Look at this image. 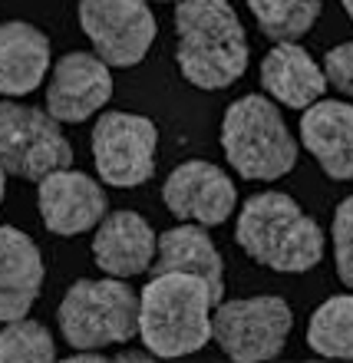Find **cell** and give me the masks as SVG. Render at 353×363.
Masks as SVG:
<instances>
[{
    "label": "cell",
    "instance_id": "1",
    "mask_svg": "<svg viewBox=\"0 0 353 363\" xmlns=\"http://www.w3.org/2000/svg\"><path fill=\"white\" fill-rule=\"evenodd\" d=\"M181 77L198 89H225L248 69V37L228 0H179L175 7Z\"/></svg>",
    "mask_w": 353,
    "mask_h": 363
},
{
    "label": "cell",
    "instance_id": "2",
    "mask_svg": "<svg viewBox=\"0 0 353 363\" xmlns=\"http://www.w3.org/2000/svg\"><path fill=\"white\" fill-rule=\"evenodd\" d=\"M235 238L251 261L281 274H304L324 261V231L291 195L258 191L245 201Z\"/></svg>",
    "mask_w": 353,
    "mask_h": 363
},
{
    "label": "cell",
    "instance_id": "3",
    "mask_svg": "<svg viewBox=\"0 0 353 363\" xmlns=\"http://www.w3.org/2000/svg\"><path fill=\"white\" fill-rule=\"evenodd\" d=\"M211 301L205 281L181 271H155L139 294L135 334L162 360L189 357L211 340Z\"/></svg>",
    "mask_w": 353,
    "mask_h": 363
},
{
    "label": "cell",
    "instance_id": "4",
    "mask_svg": "<svg viewBox=\"0 0 353 363\" xmlns=\"http://www.w3.org/2000/svg\"><path fill=\"white\" fill-rule=\"evenodd\" d=\"M221 149L241 179L274 182L294 172L297 139L267 96H241L221 119Z\"/></svg>",
    "mask_w": 353,
    "mask_h": 363
},
{
    "label": "cell",
    "instance_id": "5",
    "mask_svg": "<svg viewBox=\"0 0 353 363\" xmlns=\"http://www.w3.org/2000/svg\"><path fill=\"white\" fill-rule=\"evenodd\" d=\"M139 294L123 277L77 281L60 301L57 324L73 350H103L135 337Z\"/></svg>",
    "mask_w": 353,
    "mask_h": 363
},
{
    "label": "cell",
    "instance_id": "6",
    "mask_svg": "<svg viewBox=\"0 0 353 363\" xmlns=\"http://www.w3.org/2000/svg\"><path fill=\"white\" fill-rule=\"evenodd\" d=\"M294 327V311L284 297L261 294L218 301L211 307V340L235 363H264L281 357Z\"/></svg>",
    "mask_w": 353,
    "mask_h": 363
},
{
    "label": "cell",
    "instance_id": "7",
    "mask_svg": "<svg viewBox=\"0 0 353 363\" xmlns=\"http://www.w3.org/2000/svg\"><path fill=\"white\" fill-rule=\"evenodd\" d=\"M73 165V145L60 123L37 106L17 99L0 103V169L27 182H40L53 169Z\"/></svg>",
    "mask_w": 353,
    "mask_h": 363
},
{
    "label": "cell",
    "instance_id": "8",
    "mask_svg": "<svg viewBox=\"0 0 353 363\" xmlns=\"http://www.w3.org/2000/svg\"><path fill=\"white\" fill-rule=\"evenodd\" d=\"M96 172L113 189H135L152 179L159 129L149 116L103 113L93 129Z\"/></svg>",
    "mask_w": 353,
    "mask_h": 363
},
{
    "label": "cell",
    "instance_id": "9",
    "mask_svg": "<svg viewBox=\"0 0 353 363\" xmlns=\"http://www.w3.org/2000/svg\"><path fill=\"white\" fill-rule=\"evenodd\" d=\"M79 27L106 67H135L155 43L149 0H79Z\"/></svg>",
    "mask_w": 353,
    "mask_h": 363
},
{
    "label": "cell",
    "instance_id": "10",
    "mask_svg": "<svg viewBox=\"0 0 353 363\" xmlns=\"http://www.w3.org/2000/svg\"><path fill=\"white\" fill-rule=\"evenodd\" d=\"M162 201L181 221H195L201 228H215L231 218L238 205V189L228 172L215 162L189 159L172 169L162 185Z\"/></svg>",
    "mask_w": 353,
    "mask_h": 363
},
{
    "label": "cell",
    "instance_id": "11",
    "mask_svg": "<svg viewBox=\"0 0 353 363\" xmlns=\"http://www.w3.org/2000/svg\"><path fill=\"white\" fill-rule=\"evenodd\" d=\"M37 205L53 235H83V231L96 228L99 218L109 211V199H106L103 185L86 172L77 169H53L50 175L40 179Z\"/></svg>",
    "mask_w": 353,
    "mask_h": 363
},
{
    "label": "cell",
    "instance_id": "12",
    "mask_svg": "<svg viewBox=\"0 0 353 363\" xmlns=\"http://www.w3.org/2000/svg\"><path fill=\"white\" fill-rule=\"evenodd\" d=\"M113 99V73L96 53H67L57 60L47 86V113L57 123H86Z\"/></svg>",
    "mask_w": 353,
    "mask_h": 363
},
{
    "label": "cell",
    "instance_id": "13",
    "mask_svg": "<svg viewBox=\"0 0 353 363\" xmlns=\"http://www.w3.org/2000/svg\"><path fill=\"white\" fill-rule=\"evenodd\" d=\"M96 268L109 277H135L152 268L155 261V231L139 211L119 208L103 215L93 238Z\"/></svg>",
    "mask_w": 353,
    "mask_h": 363
},
{
    "label": "cell",
    "instance_id": "14",
    "mask_svg": "<svg viewBox=\"0 0 353 363\" xmlns=\"http://www.w3.org/2000/svg\"><path fill=\"white\" fill-rule=\"evenodd\" d=\"M301 143L334 182L353 175V106L317 99L301 116Z\"/></svg>",
    "mask_w": 353,
    "mask_h": 363
},
{
    "label": "cell",
    "instance_id": "15",
    "mask_svg": "<svg viewBox=\"0 0 353 363\" xmlns=\"http://www.w3.org/2000/svg\"><path fill=\"white\" fill-rule=\"evenodd\" d=\"M43 287V255L27 231L0 225V324L27 317Z\"/></svg>",
    "mask_w": 353,
    "mask_h": 363
},
{
    "label": "cell",
    "instance_id": "16",
    "mask_svg": "<svg viewBox=\"0 0 353 363\" xmlns=\"http://www.w3.org/2000/svg\"><path fill=\"white\" fill-rule=\"evenodd\" d=\"M261 86L287 109H307L327 89L324 69L297 40H281L261 60Z\"/></svg>",
    "mask_w": 353,
    "mask_h": 363
},
{
    "label": "cell",
    "instance_id": "17",
    "mask_svg": "<svg viewBox=\"0 0 353 363\" xmlns=\"http://www.w3.org/2000/svg\"><path fill=\"white\" fill-rule=\"evenodd\" d=\"M155 271H181V274H195L205 281L211 301L218 304L225 297V264L215 248V241L208 238V231L185 221L175 228L155 235Z\"/></svg>",
    "mask_w": 353,
    "mask_h": 363
},
{
    "label": "cell",
    "instance_id": "18",
    "mask_svg": "<svg viewBox=\"0 0 353 363\" xmlns=\"http://www.w3.org/2000/svg\"><path fill=\"white\" fill-rule=\"evenodd\" d=\"M50 69V40L27 20L0 23V96L20 99L43 83Z\"/></svg>",
    "mask_w": 353,
    "mask_h": 363
},
{
    "label": "cell",
    "instance_id": "19",
    "mask_svg": "<svg viewBox=\"0 0 353 363\" xmlns=\"http://www.w3.org/2000/svg\"><path fill=\"white\" fill-rule=\"evenodd\" d=\"M307 344L317 357H337L350 360L353 357V297L337 294L327 297L314 311L307 324Z\"/></svg>",
    "mask_w": 353,
    "mask_h": 363
},
{
    "label": "cell",
    "instance_id": "20",
    "mask_svg": "<svg viewBox=\"0 0 353 363\" xmlns=\"http://www.w3.org/2000/svg\"><path fill=\"white\" fill-rule=\"evenodd\" d=\"M248 10L258 20L267 40H301L320 17V0H248Z\"/></svg>",
    "mask_w": 353,
    "mask_h": 363
},
{
    "label": "cell",
    "instance_id": "21",
    "mask_svg": "<svg viewBox=\"0 0 353 363\" xmlns=\"http://www.w3.org/2000/svg\"><path fill=\"white\" fill-rule=\"evenodd\" d=\"M57 360V340L43 324L17 317L0 330V363H50Z\"/></svg>",
    "mask_w": 353,
    "mask_h": 363
},
{
    "label": "cell",
    "instance_id": "22",
    "mask_svg": "<svg viewBox=\"0 0 353 363\" xmlns=\"http://www.w3.org/2000/svg\"><path fill=\"white\" fill-rule=\"evenodd\" d=\"M334 261H337V274L347 287L353 284V201L344 199L337 205V218H334Z\"/></svg>",
    "mask_w": 353,
    "mask_h": 363
},
{
    "label": "cell",
    "instance_id": "23",
    "mask_svg": "<svg viewBox=\"0 0 353 363\" xmlns=\"http://www.w3.org/2000/svg\"><path fill=\"white\" fill-rule=\"evenodd\" d=\"M320 69H324L327 86H334L337 93L350 96L353 93V43H340V47L327 50Z\"/></svg>",
    "mask_w": 353,
    "mask_h": 363
},
{
    "label": "cell",
    "instance_id": "24",
    "mask_svg": "<svg viewBox=\"0 0 353 363\" xmlns=\"http://www.w3.org/2000/svg\"><path fill=\"white\" fill-rule=\"evenodd\" d=\"M69 363H103V354H96V350H89V354H73Z\"/></svg>",
    "mask_w": 353,
    "mask_h": 363
},
{
    "label": "cell",
    "instance_id": "25",
    "mask_svg": "<svg viewBox=\"0 0 353 363\" xmlns=\"http://www.w3.org/2000/svg\"><path fill=\"white\" fill-rule=\"evenodd\" d=\"M4 195H7V172L0 169V201H4Z\"/></svg>",
    "mask_w": 353,
    "mask_h": 363
},
{
    "label": "cell",
    "instance_id": "26",
    "mask_svg": "<svg viewBox=\"0 0 353 363\" xmlns=\"http://www.w3.org/2000/svg\"><path fill=\"white\" fill-rule=\"evenodd\" d=\"M340 7H344L347 13H353V0H340Z\"/></svg>",
    "mask_w": 353,
    "mask_h": 363
},
{
    "label": "cell",
    "instance_id": "27",
    "mask_svg": "<svg viewBox=\"0 0 353 363\" xmlns=\"http://www.w3.org/2000/svg\"><path fill=\"white\" fill-rule=\"evenodd\" d=\"M159 4H179V0H159Z\"/></svg>",
    "mask_w": 353,
    "mask_h": 363
}]
</instances>
